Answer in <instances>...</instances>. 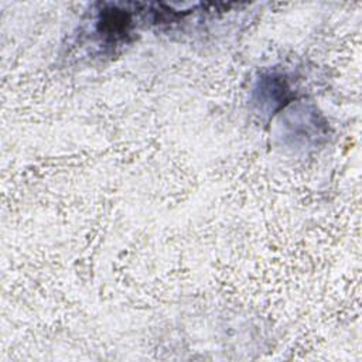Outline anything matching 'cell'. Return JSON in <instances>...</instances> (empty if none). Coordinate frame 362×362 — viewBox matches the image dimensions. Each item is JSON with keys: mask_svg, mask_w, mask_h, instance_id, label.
Returning <instances> with one entry per match:
<instances>
[{"mask_svg": "<svg viewBox=\"0 0 362 362\" xmlns=\"http://www.w3.org/2000/svg\"><path fill=\"white\" fill-rule=\"evenodd\" d=\"M99 34L109 44H116L117 41H123L124 37L130 31L132 18L126 11L122 10H106L99 16Z\"/></svg>", "mask_w": 362, "mask_h": 362, "instance_id": "obj_1", "label": "cell"}]
</instances>
